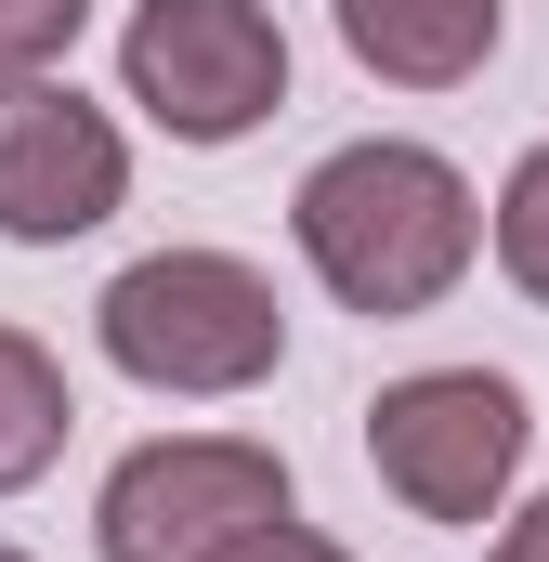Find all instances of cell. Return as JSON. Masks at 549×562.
Masks as SVG:
<instances>
[{
    "label": "cell",
    "mask_w": 549,
    "mask_h": 562,
    "mask_svg": "<svg viewBox=\"0 0 549 562\" xmlns=\"http://www.w3.org/2000/svg\"><path fill=\"white\" fill-rule=\"evenodd\" d=\"M288 236L314 288L367 327H406V314H445L458 276L484 262V196L445 144H406V132H367V144H327L288 196Z\"/></svg>",
    "instance_id": "obj_1"
},
{
    "label": "cell",
    "mask_w": 549,
    "mask_h": 562,
    "mask_svg": "<svg viewBox=\"0 0 549 562\" xmlns=\"http://www.w3.org/2000/svg\"><path fill=\"white\" fill-rule=\"evenodd\" d=\"M92 340L157 406H236V393H262L274 367H288V301L236 249H144V262L105 276Z\"/></svg>",
    "instance_id": "obj_2"
},
{
    "label": "cell",
    "mask_w": 549,
    "mask_h": 562,
    "mask_svg": "<svg viewBox=\"0 0 549 562\" xmlns=\"http://www.w3.org/2000/svg\"><path fill=\"white\" fill-rule=\"evenodd\" d=\"M524 445H537V406H524L511 367H406V380H380V406H367V471H380V497L418 510V524H445V537H484V524L511 510Z\"/></svg>",
    "instance_id": "obj_3"
},
{
    "label": "cell",
    "mask_w": 549,
    "mask_h": 562,
    "mask_svg": "<svg viewBox=\"0 0 549 562\" xmlns=\"http://www.w3.org/2000/svg\"><path fill=\"white\" fill-rule=\"evenodd\" d=\"M288 458L262 431H157L105 471L92 497V550L105 562H223L236 537L288 524Z\"/></svg>",
    "instance_id": "obj_4"
},
{
    "label": "cell",
    "mask_w": 549,
    "mask_h": 562,
    "mask_svg": "<svg viewBox=\"0 0 549 562\" xmlns=\"http://www.w3.org/2000/svg\"><path fill=\"white\" fill-rule=\"evenodd\" d=\"M119 92L170 144H249L288 105V26L274 0H132Z\"/></svg>",
    "instance_id": "obj_5"
},
{
    "label": "cell",
    "mask_w": 549,
    "mask_h": 562,
    "mask_svg": "<svg viewBox=\"0 0 549 562\" xmlns=\"http://www.w3.org/2000/svg\"><path fill=\"white\" fill-rule=\"evenodd\" d=\"M132 210V132L79 79H0V236L66 249Z\"/></svg>",
    "instance_id": "obj_6"
},
{
    "label": "cell",
    "mask_w": 549,
    "mask_h": 562,
    "mask_svg": "<svg viewBox=\"0 0 549 562\" xmlns=\"http://www.w3.org/2000/svg\"><path fill=\"white\" fill-rule=\"evenodd\" d=\"M327 13H340V53L380 92H458L511 40V0H327Z\"/></svg>",
    "instance_id": "obj_7"
},
{
    "label": "cell",
    "mask_w": 549,
    "mask_h": 562,
    "mask_svg": "<svg viewBox=\"0 0 549 562\" xmlns=\"http://www.w3.org/2000/svg\"><path fill=\"white\" fill-rule=\"evenodd\" d=\"M66 431H79V393H66V367H53V340L0 327V497H26V484L66 458Z\"/></svg>",
    "instance_id": "obj_8"
},
{
    "label": "cell",
    "mask_w": 549,
    "mask_h": 562,
    "mask_svg": "<svg viewBox=\"0 0 549 562\" xmlns=\"http://www.w3.org/2000/svg\"><path fill=\"white\" fill-rule=\"evenodd\" d=\"M484 236H497V276L549 314V144L511 157V183H497V223H484Z\"/></svg>",
    "instance_id": "obj_9"
},
{
    "label": "cell",
    "mask_w": 549,
    "mask_h": 562,
    "mask_svg": "<svg viewBox=\"0 0 549 562\" xmlns=\"http://www.w3.org/2000/svg\"><path fill=\"white\" fill-rule=\"evenodd\" d=\"M79 26H92V0H0V79H53L79 53Z\"/></svg>",
    "instance_id": "obj_10"
},
{
    "label": "cell",
    "mask_w": 549,
    "mask_h": 562,
    "mask_svg": "<svg viewBox=\"0 0 549 562\" xmlns=\"http://www.w3.org/2000/svg\"><path fill=\"white\" fill-rule=\"evenodd\" d=\"M223 562H354V550H340V537H314V524L288 510V524H262V537H236Z\"/></svg>",
    "instance_id": "obj_11"
},
{
    "label": "cell",
    "mask_w": 549,
    "mask_h": 562,
    "mask_svg": "<svg viewBox=\"0 0 549 562\" xmlns=\"http://www.w3.org/2000/svg\"><path fill=\"white\" fill-rule=\"evenodd\" d=\"M484 562H549V497H524V510H497V550Z\"/></svg>",
    "instance_id": "obj_12"
},
{
    "label": "cell",
    "mask_w": 549,
    "mask_h": 562,
    "mask_svg": "<svg viewBox=\"0 0 549 562\" xmlns=\"http://www.w3.org/2000/svg\"><path fill=\"white\" fill-rule=\"evenodd\" d=\"M0 562H26V550H0Z\"/></svg>",
    "instance_id": "obj_13"
}]
</instances>
